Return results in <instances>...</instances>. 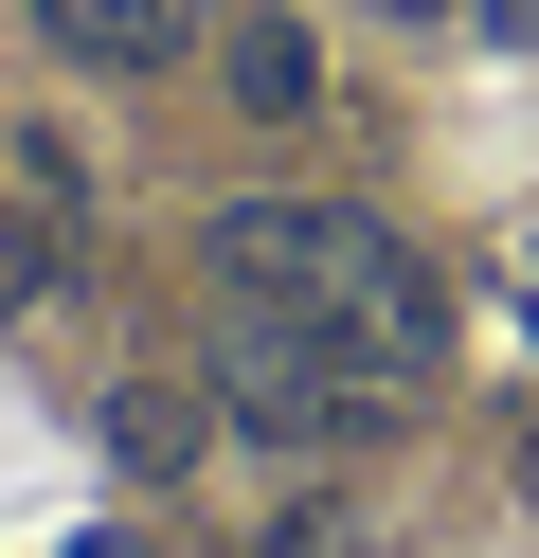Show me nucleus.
<instances>
[{
  "label": "nucleus",
  "instance_id": "20e7f679",
  "mask_svg": "<svg viewBox=\"0 0 539 558\" xmlns=\"http://www.w3.org/2000/svg\"><path fill=\"white\" fill-rule=\"evenodd\" d=\"M216 73H234V109H252V126H306V109H323L306 19H216Z\"/></svg>",
  "mask_w": 539,
  "mask_h": 558
},
{
  "label": "nucleus",
  "instance_id": "f257e3e1",
  "mask_svg": "<svg viewBox=\"0 0 539 558\" xmlns=\"http://www.w3.org/2000/svg\"><path fill=\"white\" fill-rule=\"evenodd\" d=\"M198 270H216V306L306 325V342H342V361H378V378L450 361V270L395 217H359V198H234V217L198 234Z\"/></svg>",
  "mask_w": 539,
  "mask_h": 558
},
{
  "label": "nucleus",
  "instance_id": "f03ea898",
  "mask_svg": "<svg viewBox=\"0 0 539 558\" xmlns=\"http://www.w3.org/2000/svg\"><path fill=\"white\" fill-rule=\"evenodd\" d=\"M216 414H252V433H287V450H378L395 414H414V378H378V361H342V342L234 306V342H216Z\"/></svg>",
  "mask_w": 539,
  "mask_h": 558
},
{
  "label": "nucleus",
  "instance_id": "39448f33",
  "mask_svg": "<svg viewBox=\"0 0 539 558\" xmlns=\"http://www.w3.org/2000/svg\"><path fill=\"white\" fill-rule=\"evenodd\" d=\"M198 433H216V397H180V378H126L108 397V469H198Z\"/></svg>",
  "mask_w": 539,
  "mask_h": 558
},
{
  "label": "nucleus",
  "instance_id": "0eeeda50",
  "mask_svg": "<svg viewBox=\"0 0 539 558\" xmlns=\"http://www.w3.org/2000/svg\"><path fill=\"white\" fill-rule=\"evenodd\" d=\"M467 19H503V37H539V0H467Z\"/></svg>",
  "mask_w": 539,
  "mask_h": 558
},
{
  "label": "nucleus",
  "instance_id": "7ed1b4c3",
  "mask_svg": "<svg viewBox=\"0 0 539 558\" xmlns=\"http://www.w3.org/2000/svg\"><path fill=\"white\" fill-rule=\"evenodd\" d=\"M36 54H72V73H180V54L216 37L198 0H19Z\"/></svg>",
  "mask_w": 539,
  "mask_h": 558
},
{
  "label": "nucleus",
  "instance_id": "423d86ee",
  "mask_svg": "<svg viewBox=\"0 0 539 558\" xmlns=\"http://www.w3.org/2000/svg\"><path fill=\"white\" fill-rule=\"evenodd\" d=\"M54 253H72V234H54V162H0V306L54 289Z\"/></svg>",
  "mask_w": 539,
  "mask_h": 558
},
{
  "label": "nucleus",
  "instance_id": "6e6552de",
  "mask_svg": "<svg viewBox=\"0 0 539 558\" xmlns=\"http://www.w3.org/2000/svg\"><path fill=\"white\" fill-rule=\"evenodd\" d=\"M90 558H144V541H90Z\"/></svg>",
  "mask_w": 539,
  "mask_h": 558
}]
</instances>
